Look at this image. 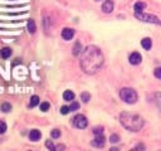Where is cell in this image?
<instances>
[{
	"instance_id": "cell-23",
	"label": "cell",
	"mask_w": 161,
	"mask_h": 151,
	"mask_svg": "<svg viewBox=\"0 0 161 151\" xmlns=\"http://www.w3.org/2000/svg\"><path fill=\"white\" fill-rule=\"evenodd\" d=\"M50 136L53 137V138H58L60 136V131L58 129H54V130H52V132H50Z\"/></svg>"
},
{
	"instance_id": "cell-22",
	"label": "cell",
	"mask_w": 161,
	"mask_h": 151,
	"mask_svg": "<svg viewBox=\"0 0 161 151\" xmlns=\"http://www.w3.org/2000/svg\"><path fill=\"white\" fill-rule=\"evenodd\" d=\"M6 124L4 121L0 120V135H3V134H5V131H6Z\"/></svg>"
},
{
	"instance_id": "cell-19",
	"label": "cell",
	"mask_w": 161,
	"mask_h": 151,
	"mask_svg": "<svg viewBox=\"0 0 161 151\" xmlns=\"http://www.w3.org/2000/svg\"><path fill=\"white\" fill-rule=\"evenodd\" d=\"M80 100H82V102L84 103H87L88 101L91 100V94L88 93V92H83L82 94H80Z\"/></svg>"
},
{
	"instance_id": "cell-25",
	"label": "cell",
	"mask_w": 161,
	"mask_h": 151,
	"mask_svg": "<svg viewBox=\"0 0 161 151\" xmlns=\"http://www.w3.org/2000/svg\"><path fill=\"white\" fill-rule=\"evenodd\" d=\"M46 146H47V148L49 149L50 151H55V146L53 145V142H52L50 140H47V141H46Z\"/></svg>"
},
{
	"instance_id": "cell-12",
	"label": "cell",
	"mask_w": 161,
	"mask_h": 151,
	"mask_svg": "<svg viewBox=\"0 0 161 151\" xmlns=\"http://www.w3.org/2000/svg\"><path fill=\"white\" fill-rule=\"evenodd\" d=\"M141 45H142V48H144V49L148 50V49L151 48V45H152L151 39H150V38H144L142 41H141Z\"/></svg>"
},
{
	"instance_id": "cell-26",
	"label": "cell",
	"mask_w": 161,
	"mask_h": 151,
	"mask_svg": "<svg viewBox=\"0 0 161 151\" xmlns=\"http://www.w3.org/2000/svg\"><path fill=\"white\" fill-rule=\"evenodd\" d=\"M69 112H71V108L68 106H62V107H60V113H62V115H67Z\"/></svg>"
},
{
	"instance_id": "cell-21",
	"label": "cell",
	"mask_w": 161,
	"mask_h": 151,
	"mask_svg": "<svg viewBox=\"0 0 161 151\" xmlns=\"http://www.w3.org/2000/svg\"><path fill=\"white\" fill-rule=\"evenodd\" d=\"M49 102H43V103H40V111H43V112H47L48 110H49Z\"/></svg>"
},
{
	"instance_id": "cell-8",
	"label": "cell",
	"mask_w": 161,
	"mask_h": 151,
	"mask_svg": "<svg viewBox=\"0 0 161 151\" xmlns=\"http://www.w3.org/2000/svg\"><path fill=\"white\" fill-rule=\"evenodd\" d=\"M74 37V30L72 28H64L62 30V38L64 41H71Z\"/></svg>"
},
{
	"instance_id": "cell-16",
	"label": "cell",
	"mask_w": 161,
	"mask_h": 151,
	"mask_svg": "<svg viewBox=\"0 0 161 151\" xmlns=\"http://www.w3.org/2000/svg\"><path fill=\"white\" fill-rule=\"evenodd\" d=\"M80 53H82V44L80 42H76L73 47V55H79Z\"/></svg>"
},
{
	"instance_id": "cell-10",
	"label": "cell",
	"mask_w": 161,
	"mask_h": 151,
	"mask_svg": "<svg viewBox=\"0 0 161 151\" xmlns=\"http://www.w3.org/2000/svg\"><path fill=\"white\" fill-rule=\"evenodd\" d=\"M40 137H42V134H40L39 130H32L29 132L30 141H38V140H40Z\"/></svg>"
},
{
	"instance_id": "cell-24",
	"label": "cell",
	"mask_w": 161,
	"mask_h": 151,
	"mask_svg": "<svg viewBox=\"0 0 161 151\" xmlns=\"http://www.w3.org/2000/svg\"><path fill=\"white\" fill-rule=\"evenodd\" d=\"M92 132H93V134L96 135V136H97V135H102V134H103V127H102V126H99V127H94Z\"/></svg>"
},
{
	"instance_id": "cell-14",
	"label": "cell",
	"mask_w": 161,
	"mask_h": 151,
	"mask_svg": "<svg viewBox=\"0 0 161 151\" xmlns=\"http://www.w3.org/2000/svg\"><path fill=\"white\" fill-rule=\"evenodd\" d=\"M63 98H64V101H73L74 100V93L72 92V91L67 89V91H64V93H63Z\"/></svg>"
},
{
	"instance_id": "cell-4",
	"label": "cell",
	"mask_w": 161,
	"mask_h": 151,
	"mask_svg": "<svg viewBox=\"0 0 161 151\" xmlns=\"http://www.w3.org/2000/svg\"><path fill=\"white\" fill-rule=\"evenodd\" d=\"M135 17L142 20L145 23H151V24H159L161 25V20L156 17V15H152V14H144V13H135Z\"/></svg>"
},
{
	"instance_id": "cell-3",
	"label": "cell",
	"mask_w": 161,
	"mask_h": 151,
	"mask_svg": "<svg viewBox=\"0 0 161 151\" xmlns=\"http://www.w3.org/2000/svg\"><path fill=\"white\" fill-rule=\"evenodd\" d=\"M120 97L123 102L128 103V105H134L139 98L137 92L134 88H128V87H125V88L120 91Z\"/></svg>"
},
{
	"instance_id": "cell-9",
	"label": "cell",
	"mask_w": 161,
	"mask_h": 151,
	"mask_svg": "<svg viewBox=\"0 0 161 151\" xmlns=\"http://www.w3.org/2000/svg\"><path fill=\"white\" fill-rule=\"evenodd\" d=\"M102 10H103V13H106V14L112 13V10H113V3H112V0H106V1L102 4Z\"/></svg>"
},
{
	"instance_id": "cell-6",
	"label": "cell",
	"mask_w": 161,
	"mask_h": 151,
	"mask_svg": "<svg viewBox=\"0 0 161 151\" xmlns=\"http://www.w3.org/2000/svg\"><path fill=\"white\" fill-rule=\"evenodd\" d=\"M104 144H106V138H104L103 135H97V136L91 141V145L94 146V148H98V149L103 148Z\"/></svg>"
},
{
	"instance_id": "cell-15",
	"label": "cell",
	"mask_w": 161,
	"mask_h": 151,
	"mask_svg": "<svg viewBox=\"0 0 161 151\" xmlns=\"http://www.w3.org/2000/svg\"><path fill=\"white\" fill-rule=\"evenodd\" d=\"M146 8V4L145 3H141V1H137L135 4L134 9H135V13H142V10Z\"/></svg>"
},
{
	"instance_id": "cell-7",
	"label": "cell",
	"mask_w": 161,
	"mask_h": 151,
	"mask_svg": "<svg viewBox=\"0 0 161 151\" xmlns=\"http://www.w3.org/2000/svg\"><path fill=\"white\" fill-rule=\"evenodd\" d=\"M128 61H130L131 64H140L141 61H142V57H141V54L137 53V52H134V53H131L130 54V57H128Z\"/></svg>"
},
{
	"instance_id": "cell-11",
	"label": "cell",
	"mask_w": 161,
	"mask_h": 151,
	"mask_svg": "<svg viewBox=\"0 0 161 151\" xmlns=\"http://www.w3.org/2000/svg\"><path fill=\"white\" fill-rule=\"evenodd\" d=\"M0 55H1V58H4V59L9 58L11 55V49L8 48V47H4L3 49H0Z\"/></svg>"
},
{
	"instance_id": "cell-18",
	"label": "cell",
	"mask_w": 161,
	"mask_h": 151,
	"mask_svg": "<svg viewBox=\"0 0 161 151\" xmlns=\"http://www.w3.org/2000/svg\"><path fill=\"white\" fill-rule=\"evenodd\" d=\"M0 108H1L3 112L8 113V112H10V111H11V105H10V103H6V102H5V103H3Z\"/></svg>"
},
{
	"instance_id": "cell-2",
	"label": "cell",
	"mask_w": 161,
	"mask_h": 151,
	"mask_svg": "<svg viewBox=\"0 0 161 151\" xmlns=\"http://www.w3.org/2000/svg\"><path fill=\"white\" fill-rule=\"evenodd\" d=\"M120 122L125 129H127L128 131H132V132H137L145 125L144 118L140 115L126 112V111L120 115Z\"/></svg>"
},
{
	"instance_id": "cell-17",
	"label": "cell",
	"mask_w": 161,
	"mask_h": 151,
	"mask_svg": "<svg viewBox=\"0 0 161 151\" xmlns=\"http://www.w3.org/2000/svg\"><path fill=\"white\" fill-rule=\"evenodd\" d=\"M39 103V97L38 96H32L30 97V102H29V107H35Z\"/></svg>"
},
{
	"instance_id": "cell-13",
	"label": "cell",
	"mask_w": 161,
	"mask_h": 151,
	"mask_svg": "<svg viewBox=\"0 0 161 151\" xmlns=\"http://www.w3.org/2000/svg\"><path fill=\"white\" fill-rule=\"evenodd\" d=\"M27 28H28V31H29V33H32V34L35 33V30H37V27H35V23H34L33 19H29V20H28Z\"/></svg>"
},
{
	"instance_id": "cell-1",
	"label": "cell",
	"mask_w": 161,
	"mask_h": 151,
	"mask_svg": "<svg viewBox=\"0 0 161 151\" xmlns=\"http://www.w3.org/2000/svg\"><path fill=\"white\" fill-rule=\"evenodd\" d=\"M104 63L103 53L98 47L88 45L82 50L80 55V68L87 74H94L102 68Z\"/></svg>"
},
{
	"instance_id": "cell-27",
	"label": "cell",
	"mask_w": 161,
	"mask_h": 151,
	"mask_svg": "<svg viewBox=\"0 0 161 151\" xmlns=\"http://www.w3.org/2000/svg\"><path fill=\"white\" fill-rule=\"evenodd\" d=\"M71 108V112H73V111H77L79 108V103L78 102H72V105L69 106Z\"/></svg>"
},
{
	"instance_id": "cell-28",
	"label": "cell",
	"mask_w": 161,
	"mask_h": 151,
	"mask_svg": "<svg viewBox=\"0 0 161 151\" xmlns=\"http://www.w3.org/2000/svg\"><path fill=\"white\" fill-rule=\"evenodd\" d=\"M154 74H155V77H156V78L161 79V67H160V68H156V69H155Z\"/></svg>"
},
{
	"instance_id": "cell-5",
	"label": "cell",
	"mask_w": 161,
	"mask_h": 151,
	"mask_svg": "<svg viewBox=\"0 0 161 151\" xmlns=\"http://www.w3.org/2000/svg\"><path fill=\"white\" fill-rule=\"evenodd\" d=\"M72 121H73V125L77 127V129H80V130L86 129L87 125H88V120L84 115H76Z\"/></svg>"
},
{
	"instance_id": "cell-20",
	"label": "cell",
	"mask_w": 161,
	"mask_h": 151,
	"mask_svg": "<svg viewBox=\"0 0 161 151\" xmlns=\"http://www.w3.org/2000/svg\"><path fill=\"white\" fill-rule=\"evenodd\" d=\"M110 141H111V144H117V142L120 141V136L116 135V134H112L110 136Z\"/></svg>"
}]
</instances>
